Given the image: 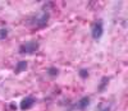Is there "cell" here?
<instances>
[{
  "label": "cell",
  "mask_w": 128,
  "mask_h": 111,
  "mask_svg": "<svg viewBox=\"0 0 128 111\" xmlns=\"http://www.w3.org/2000/svg\"><path fill=\"white\" fill-rule=\"evenodd\" d=\"M27 66H28V63L26 60H20L17 63L16 65V68H14V73L16 74H20V73H23L27 70Z\"/></svg>",
  "instance_id": "277c9868"
},
{
  "label": "cell",
  "mask_w": 128,
  "mask_h": 111,
  "mask_svg": "<svg viewBox=\"0 0 128 111\" xmlns=\"http://www.w3.org/2000/svg\"><path fill=\"white\" fill-rule=\"evenodd\" d=\"M101 111H110V106H109V105H108V106H102Z\"/></svg>",
  "instance_id": "7c38bea8"
},
{
  "label": "cell",
  "mask_w": 128,
  "mask_h": 111,
  "mask_svg": "<svg viewBox=\"0 0 128 111\" xmlns=\"http://www.w3.org/2000/svg\"><path fill=\"white\" fill-rule=\"evenodd\" d=\"M49 18H50L49 13H44L41 15V18L37 19V24H40V27H45L46 23H48V20H49Z\"/></svg>",
  "instance_id": "52a82bcc"
},
{
  "label": "cell",
  "mask_w": 128,
  "mask_h": 111,
  "mask_svg": "<svg viewBox=\"0 0 128 111\" xmlns=\"http://www.w3.org/2000/svg\"><path fill=\"white\" fill-rule=\"evenodd\" d=\"M8 37V29L6 28H0V41L5 40Z\"/></svg>",
  "instance_id": "9c48e42d"
},
{
  "label": "cell",
  "mask_w": 128,
  "mask_h": 111,
  "mask_svg": "<svg viewBox=\"0 0 128 111\" xmlns=\"http://www.w3.org/2000/svg\"><path fill=\"white\" fill-rule=\"evenodd\" d=\"M78 74H80V77H81L82 79H86V78H88V70H87V69H81Z\"/></svg>",
  "instance_id": "30bf717a"
},
{
  "label": "cell",
  "mask_w": 128,
  "mask_h": 111,
  "mask_svg": "<svg viewBox=\"0 0 128 111\" xmlns=\"http://www.w3.org/2000/svg\"><path fill=\"white\" fill-rule=\"evenodd\" d=\"M40 49L37 41H27L19 46V54H35Z\"/></svg>",
  "instance_id": "6da1fadb"
},
{
  "label": "cell",
  "mask_w": 128,
  "mask_h": 111,
  "mask_svg": "<svg viewBox=\"0 0 128 111\" xmlns=\"http://www.w3.org/2000/svg\"><path fill=\"white\" fill-rule=\"evenodd\" d=\"M36 102V98L34 96H27L24 97L22 101H20V105H19V109L22 110V111H26V110H30L32 106L35 105Z\"/></svg>",
  "instance_id": "3957f363"
},
{
  "label": "cell",
  "mask_w": 128,
  "mask_h": 111,
  "mask_svg": "<svg viewBox=\"0 0 128 111\" xmlns=\"http://www.w3.org/2000/svg\"><path fill=\"white\" fill-rule=\"evenodd\" d=\"M104 33V26H102V20H98L95 22L91 27V36L94 40H100L102 37Z\"/></svg>",
  "instance_id": "7a4b0ae2"
},
{
  "label": "cell",
  "mask_w": 128,
  "mask_h": 111,
  "mask_svg": "<svg viewBox=\"0 0 128 111\" xmlns=\"http://www.w3.org/2000/svg\"><path fill=\"white\" fill-rule=\"evenodd\" d=\"M48 74H49L50 77H58V74H59V69H56L55 66H51V68L48 69Z\"/></svg>",
  "instance_id": "ba28073f"
},
{
  "label": "cell",
  "mask_w": 128,
  "mask_h": 111,
  "mask_svg": "<svg viewBox=\"0 0 128 111\" xmlns=\"http://www.w3.org/2000/svg\"><path fill=\"white\" fill-rule=\"evenodd\" d=\"M88 105H90V97H88V96H84V97H82L80 101H78V104H77V109L81 110V111H83V110H86V109H87Z\"/></svg>",
  "instance_id": "5b68a950"
},
{
  "label": "cell",
  "mask_w": 128,
  "mask_h": 111,
  "mask_svg": "<svg viewBox=\"0 0 128 111\" xmlns=\"http://www.w3.org/2000/svg\"><path fill=\"white\" fill-rule=\"evenodd\" d=\"M17 107H18V105H17L16 102H12V104H10V110H17Z\"/></svg>",
  "instance_id": "8fae6325"
},
{
  "label": "cell",
  "mask_w": 128,
  "mask_h": 111,
  "mask_svg": "<svg viewBox=\"0 0 128 111\" xmlns=\"http://www.w3.org/2000/svg\"><path fill=\"white\" fill-rule=\"evenodd\" d=\"M109 81H110L109 77H102L101 81H100V84L98 87V91L99 92H104L106 90V87H108V84H109Z\"/></svg>",
  "instance_id": "8992f818"
}]
</instances>
